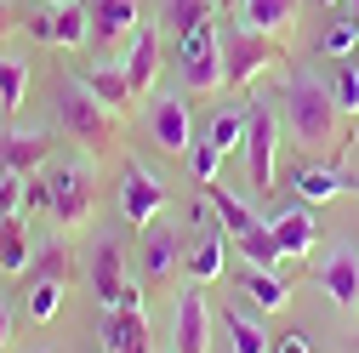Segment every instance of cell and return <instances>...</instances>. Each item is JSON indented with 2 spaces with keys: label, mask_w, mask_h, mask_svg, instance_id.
<instances>
[{
  "label": "cell",
  "mask_w": 359,
  "mask_h": 353,
  "mask_svg": "<svg viewBox=\"0 0 359 353\" xmlns=\"http://www.w3.org/2000/svg\"><path fill=\"white\" fill-rule=\"evenodd\" d=\"M12 29V6H6V0H0V34H6Z\"/></svg>",
  "instance_id": "60d3db41"
},
{
  "label": "cell",
  "mask_w": 359,
  "mask_h": 353,
  "mask_svg": "<svg viewBox=\"0 0 359 353\" xmlns=\"http://www.w3.org/2000/svg\"><path fill=\"white\" fill-rule=\"evenodd\" d=\"M353 46H359V18L331 23V29L320 34V52H325V57H337V63H348V57H353Z\"/></svg>",
  "instance_id": "1f68e13d"
},
{
  "label": "cell",
  "mask_w": 359,
  "mask_h": 353,
  "mask_svg": "<svg viewBox=\"0 0 359 353\" xmlns=\"http://www.w3.org/2000/svg\"><path fill=\"white\" fill-rule=\"evenodd\" d=\"M280 120L291 125V137L302 148H337L342 137V109L331 103V85L313 80V74H291L280 85Z\"/></svg>",
  "instance_id": "6da1fadb"
},
{
  "label": "cell",
  "mask_w": 359,
  "mask_h": 353,
  "mask_svg": "<svg viewBox=\"0 0 359 353\" xmlns=\"http://www.w3.org/2000/svg\"><path fill=\"white\" fill-rule=\"evenodd\" d=\"M177 256H183V245H177L171 228H154L149 223V240H143V279H165L177 268Z\"/></svg>",
  "instance_id": "44dd1931"
},
{
  "label": "cell",
  "mask_w": 359,
  "mask_h": 353,
  "mask_svg": "<svg viewBox=\"0 0 359 353\" xmlns=\"http://www.w3.org/2000/svg\"><path fill=\"white\" fill-rule=\"evenodd\" d=\"M103 347H109V353H154V347H149L143 307H137V314H131V307H109V314H103Z\"/></svg>",
  "instance_id": "5bb4252c"
},
{
  "label": "cell",
  "mask_w": 359,
  "mask_h": 353,
  "mask_svg": "<svg viewBox=\"0 0 359 353\" xmlns=\"http://www.w3.org/2000/svg\"><path fill=\"white\" fill-rule=\"evenodd\" d=\"M165 211V183L149 171V165H137V160H126V183H120V216L131 228H149L154 216Z\"/></svg>",
  "instance_id": "52a82bcc"
},
{
  "label": "cell",
  "mask_w": 359,
  "mask_h": 353,
  "mask_svg": "<svg viewBox=\"0 0 359 353\" xmlns=\"http://www.w3.org/2000/svg\"><path fill=\"white\" fill-rule=\"evenodd\" d=\"M274 109L268 103H251L245 109V176H251V194H268L274 188Z\"/></svg>",
  "instance_id": "8992f818"
},
{
  "label": "cell",
  "mask_w": 359,
  "mask_h": 353,
  "mask_svg": "<svg viewBox=\"0 0 359 353\" xmlns=\"http://www.w3.org/2000/svg\"><path fill=\"white\" fill-rule=\"evenodd\" d=\"M240 29H251V34H285L291 29V18H297V0H240Z\"/></svg>",
  "instance_id": "e0dca14e"
},
{
  "label": "cell",
  "mask_w": 359,
  "mask_h": 353,
  "mask_svg": "<svg viewBox=\"0 0 359 353\" xmlns=\"http://www.w3.org/2000/svg\"><path fill=\"white\" fill-rule=\"evenodd\" d=\"M205 200H211V211H217V223H222V234H245V228H257V211L245 205V200H234L222 183H205Z\"/></svg>",
  "instance_id": "7402d4cb"
},
{
  "label": "cell",
  "mask_w": 359,
  "mask_h": 353,
  "mask_svg": "<svg viewBox=\"0 0 359 353\" xmlns=\"http://www.w3.org/2000/svg\"><path fill=\"white\" fill-rule=\"evenodd\" d=\"M240 291L262 307V314H274V307H285V296H291V285L274 274V268H251V274H240Z\"/></svg>",
  "instance_id": "603a6c76"
},
{
  "label": "cell",
  "mask_w": 359,
  "mask_h": 353,
  "mask_svg": "<svg viewBox=\"0 0 359 353\" xmlns=\"http://www.w3.org/2000/svg\"><path fill=\"white\" fill-rule=\"evenodd\" d=\"M217 165H222L217 143H211V137H194V143H189V171H194V183H200V188L217 183Z\"/></svg>",
  "instance_id": "e575fe53"
},
{
  "label": "cell",
  "mask_w": 359,
  "mask_h": 353,
  "mask_svg": "<svg viewBox=\"0 0 359 353\" xmlns=\"http://www.w3.org/2000/svg\"><path fill=\"white\" fill-rule=\"evenodd\" d=\"M211 0H160V34H171V40H183V34H194L200 23H211Z\"/></svg>",
  "instance_id": "ffe728a7"
},
{
  "label": "cell",
  "mask_w": 359,
  "mask_h": 353,
  "mask_svg": "<svg viewBox=\"0 0 359 353\" xmlns=\"http://www.w3.org/2000/svg\"><path fill=\"white\" fill-rule=\"evenodd\" d=\"M171 353H211V307H205L200 285L177 296V347Z\"/></svg>",
  "instance_id": "30bf717a"
},
{
  "label": "cell",
  "mask_w": 359,
  "mask_h": 353,
  "mask_svg": "<svg viewBox=\"0 0 359 353\" xmlns=\"http://www.w3.org/2000/svg\"><path fill=\"white\" fill-rule=\"evenodd\" d=\"M80 85H86V92H92L109 114H126L131 103H137V92H131L126 69H92V74H80Z\"/></svg>",
  "instance_id": "ac0fdd59"
},
{
  "label": "cell",
  "mask_w": 359,
  "mask_h": 353,
  "mask_svg": "<svg viewBox=\"0 0 359 353\" xmlns=\"http://www.w3.org/2000/svg\"><path fill=\"white\" fill-rule=\"evenodd\" d=\"M280 57H285V46H280L274 34H251V29L222 34V85L245 92V85H251L262 69H274Z\"/></svg>",
  "instance_id": "7a4b0ae2"
},
{
  "label": "cell",
  "mask_w": 359,
  "mask_h": 353,
  "mask_svg": "<svg viewBox=\"0 0 359 353\" xmlns=\"http://www.w3.org/2000/svg\"><path fill=\"white\" fill-rule=\"evenodd\" d=\"M0 245H6V223H0Z\"/></svg>",
  "instance_id": "7bdbcfd3"
},
{
  "label": "cell",
  "mask_w": 359,
  "mask_h": 353,
  "mask_svg": "<svg viewBox=\"0 0 359 353\" xmlns=\"http://www.w3.org/2000/svg\"><path fill=\"white\" fill-rule=\"evenodd\" d=\"M353 18H359V0H353Z\"/></svg>",
  "instance_id": "f6af8a7d"
},
{
  "label": "cell",
  "mask_w": 359,
  "mask_h": 353,
  "mask_svg": "<svg viewBox=\"0 0 359 353\" xmlns=\"http://www.w3.org/2000/svg\"><path fill=\"white\" fill-rule=\"evenodd\" d=\"M52 18H57V46H86V40H92V12H86L80 0L52 6Z\"/></svg>",
  "instance_id": "484cf974"
},
{
  "label": "cell",
  "mask_w": 359,
  "mask_h": 353,
  "mask_svg": "<svg viewBox=\"0 0 359 353\" xmlns=\"http://www.w3.org/2000/svg\"><path fill=\"white\" fill-rule=\"evenodd\" d=\"M46 183H52V223H57V228H74L80 216L92 211V171L69 160V165H57V171L46 176Z\"/></svg>",
  "instance_id": "ba28073f"
},
{
  "label": "cell",
  "mask_w": 359,
  "mask_h": 353,
  "mask_svg": "<svg viewBox=\"0 0 359 353\" xmlns=\"http://www.w3.org/2000/svg\"><path fill=\"white\" fill-rule=\"evenodd\" d=\"M205 137L217 143V154H229V148H245V114H240V109H222V114H211Z\"/></svg>",
  "instance_id": "83f0119b"
},
{
  "label": "cell",
  "mask_w": 359,
  "mask_h": 353,
  "mask_svg": "<svg viewBox=\"0 0 359 353\" xmlns=\"http://www.w3.org/2000/svg\"><path fill=\"white\" fill-rule=\"evenodd\" d=\"M23 92H29V57L0 52V114H18L23 109Z\"/></svg>",
  "instance_id": "cb8c5ba5"
},
{
  "label": "cell",
  "mask_w": 359,
  "mask_h": 353,
  "mask_svg": "<svg viewBox=\"0 0 359 353\" xmlns=\"http://www.w3.org/2000/svg\"><path fill=\"white\" fill-rule=\"evenodd\" d=\"M234 245L245 251L251 268H274V262H280V240H274V228H268V223H257V228L234 234Z\"/></svg>",
  "instance_id": "4316f807"
},
{
  "label": "cell",
  "mask_w": 359,
  "mask_h": 353,
  "mask_svg": "<svg viewBox=\"0 0 359 353\" xmlns=\"http://www.w3.org/2000/svg\"><path fill=\"white\" fill-rule=\"evenodd\" d=\"M320 285L331 291V302L342 307V314H353L359 307V256L353 251H331L320 262Z\"/></svg>",
  "instance_id": "9a60e30c"
},
{
  "label": "cell",
  "mask_w": 359,
  "mask_h": 353,
  "mask_svg": "<svg viewBox=\"0 0 359 353\" xmlns=\"http://www.w3.org/2000/svg\"><path fill=\"white\" fill-rule=\"evenodd\" d=\"M154 69H160V29H137V34H131V57H126L131 92H149V85H154Z\"/></svg>",
  "instance_id": "d6986e66"
},
{
  "label": "cell",
  "mask_w": 359,
  "mask_h": 353,
  "mask_svg": "<svg viewBox=\"0 0 359 353\" xmlns=\"http://www.w3.org/2000/svg\"><path fill=\"white\" fill-rule=\"evenodd\" d=\"M92 12V46H120L126 34H137V0H86Z\"/></svg>",
  "instance_id": "8fae6325"
},
{
  "label": "cell",
  "mask_w": 359,
  "mask_h": 353,
  "mask_svg": "<svg viewBox=\"0 0 359 353\" xmlns=\"http://www.w3.org/2000/svg\"><path fill=\"white\" fill-rule=\"evenodd\" d=\"M177 63H183L189 92H217L222 85V34H217V23H200L194 34L177 40Z\"/></svg>",
  "instance_id": "277c9868"
},
{
  "label": "cell",
  "mask_w": 359,
  "mask_h": 353,
  "mask_svg": "<svg viewBox=\"0 0 359 353\" xmlns=\"http://www.w3.org/2000/svg\"><path fill=\"white\" fill-rule=\"evenodd\" d=\"M57 307H63V285H57V279H34V285H29V319H34V325L57 319Z\"/></svg>",
  "instance_id": "f546056e"
},
{
  "label": "cell",
  "mask_w": 359,
  "mask_h": 353,
  "mask_svg": "<svg viewBox=\"0 0 359 353\" xmlns=\"http://www.w3.org/2000/svg\"><path fill=\"white\" fill-rule=\"evenodd\" d=\"M23 211H52V183H46V176H29V188H23Z\"/></svg>",
  "instance_id": "8d00e7d4"
},
{
  "label": "cell",
  "mask_w": 359,
  "mask_h": 353,
  "mask_svg": "<svg viewBox=\"0 0 359 353\" xmlns=\"http://www.w3.org/2000/svg\"><path fill=\"white\" fill-rule=\"evenodd\" d=\"M149 131H154V143H160L165 154H189V143H194V120H189V103L177 97V92L154 97V109H149Z\"/></svg>",
  "instance_id": "9c48e42d"
},
{
  "label": "cell",
  "mask_w": 359,
  "mask_h": 353,
  "mask_svg": "<svg viewBox=\"0 0 359 353\" xmlns=\"http://www.w3.org/2000/svg\"><path fill=\"white\" fill-rule=\"evenodd\" d=\"M211 6H217V12H222V6H240V0H211Z\"/></svg>",
  "instance_id": "b9f144b4"
},
{
  "label": "cell",
  "mask_w": 359,
  "mask_h": 353,
  "mask_svg": "<svg viewBox=\"0 0 359 353\" xmlns=\"http://www.w3.org/2000/svg\"><path fill=\"white\" fill-rule=\"evenodd\" d=\"M331 103H337L342 114H359V63H342V69L331 74Z\"/></svg>",
  "instance_id": "836d02e7"
},
{
  "label": "cell",
  "mask_w": 359,
  "mask_h": 353,
  "mask_svg": "<svg viewBox=\"0 0 359 353\" xmlns=\"http://www.w3.org/2000/svg\"><path fill=\"white\" fill-rule=\"evenodd\" d=\"M291 188H297V205H325V200H337L342 188H359V183L348 171H337V165H297Z\"/></svg>",
  "instance_id": "4fadbf2b"
},
{
  "label": "cell",
  "mask_w": 359,
  "mask_h": 353,
  "mask_svg": "<svg viewBox=\"0 0 359 353\" xmlns=\"http://www.w3.org/2000/svg\"><path fill=\"white\" fill-rule=\"evenodd\" d=\"M57 120H63V131H74L86 148H109V137H114V114L86 92L80 80H63L57 85Z\"/></svg>",
  "instance_id": "3957f363"
},
{
  "label": "cell",
  "mask_w": 359,
  "mask_h": 353,
  "mask_svg": "<svg viewBox=\"0 0 359 353\" xmlns=\"http://www.w3.org/2000/svg\"><path fill=\"white\" fill-rule=\"evenodd\" d=\"M0 274H29V234L12 216L6 223V245H0Z\"/></svg>",
  "instance_id": "4dcf8cb0"
},
{
  "label": "cell",
  "mask_w": 359,
  "mask_h": 353,
  "mask_svg": "<svg viewBox=\"0 0 359 353\" xmlns=\"http://www.w3.org/2000/svg\"><path fill=\"white\" fill-rule=\"evenodd\" d=\"M353 347H359V342H353Z\"/></svg>",
  "instance_id": "bcb514c9"
},
{
  "label": "cell",
  "mask_w": 359,
  "mask_h": 353,
  "mask_svg": "<svg viewBox=\"0 0 359 353\" xmlns=\"http://www.w3.org/2000/svg\"><path fill=\"white\" fill-rule=\"evenodd\" d=\"M57 137L46 131H0V171H18V176H34V165H46Z\"/></svg>",
  "instance_id": "7c38bea8"
},
{
  "label": "cell",
  "mask_w": 359,
  "mask_h": 353,
  "mask_svg": "<svg viewBox=\"0 0 359 353\" xmlns=\"http://www.w3.org/2000/svg\"><path fill=\"white\" fill-rule=\"evenodd\" d=\"M46 6H63V0H46Z\"/></svg>",
  "instance_id": "ee69618b"
},
{
  "label": "cell",
  "mask_w": 359,
  "mask_h": 353,
  "mask_svg": "<svg viewBox=\"0 0 359 353\" xmlns=\"http://www.w3.org/2000/svg\"><path fill=\"white\" fill-rule=\"evenodd\" d=\"M222 256H229V234H222V223H211L205 240H200V251L189 256V274L194 279H217L222 274Z\"/></svg>",
  "instance_id": "d4e9b609"
},
{
  "label": "cell",
  "mask_w": 359,
  "mask_h": 353,
  "mask_svg": "<svg viewBox=\"0 0 359 353\" xmlns=\"http://www.w3.org/2000/svg\"><path fill=\"white\" fill-rule=\"evenodd\" d=\"M274 353H313V342H308L302 331H285V336L274 342Z\"/></svg>",
  "instance_id": "f35d334b"
},
{
  "label": "cell",
  "mask_w": 359,
  "mask_h": 353,
  "mask_svg": "<svg viewBox=\"0 0 359 353\" xmlns=\"http://www.w3.org/2000/svg\"><path fill=\"white\" fill-rule=\"evenodd\" d=\"M222 325H229L234 353H274V347H268V336H262V325H251L240 307H229V314H222Z\"/></svg>",
  "instance_id": "f1b7e54d"
},
{
  "label": "cell",
  "mask_w": 359,
  "mask_h": 353,
  "mask_svg": "<svg viewBox=\"0 0 359 353\" xmlns=\"http://www.w3.org/2000/svg\"><path fill=\"white\" fill-rule=\"evenodd\" d=\"M63 268H69V251L52 240V245H40V256H29V274H23V279H29V285H34V279H57V285H63Z\"/></svg>",
  "instance_id": "d6a6232c"
},
{
  "label": "cell",
  "mask_w": 359,
  "mask_h": 353,
  "mask_svg": "<svg viewBox=\"0 0 359 353\" xmlns=\"http://www.w3.org/2000/svg\"><path fill=\"white\" fill-rule=\"evenodd\" d=\"M92 291H97L103 307H131V314L143 307V291L126 279V256H120V240L114 234H103L92 245Z\"/></svg>",
  "instance_id": "5b68a950"
},
{
  "label": "cell",
  "mask_w": 359,
  "mask_h": 353,
  "mask_svg": "<svg viewBox=\"0 0 359 353\" xmlns=\"http://www.w3.org/2000/svg\"><path fill=\"white\" fill-rule=\"evenodd\" d=\"M29 34H34V40H46V46H57V18H52V12L29 18Z\"/></svg>",
  "instance_id": "74e56055"
},
{
  "label": "cell",
  "mask_w": 359,
  "mask_h": 353,
  "mask_svg": "<svg viewBox=\"0 0 359 353\" xmlns=\"http://www.w3.org/2000/svg\"><path fill=\"white\" fill-rule=\"evenodd\" d=\"M6 336H12V302L0 296V353H6Z\"/></svg>",
  "instance_id": "ab89813d"
},
{
  "label": "cell",
  "mask_w": 359,
  "mask_h": 353,
  "mask_svg": "<svg viewBox=\"0 0 359 353\" xmlns=\"http://www.w3.org/2000/svg\"><path fill=\"white\" fill-rule=\"evenodd\" d=\"M23 188H29V176L0 171V223H12V216L23 211Z\"/></svg>",
  "instance_id": "d590c367"
},
{
  "label": "cell",
  "mask_w": 359,
  "mask_h": 353,
  "mask_svg": "<svg viewBox=\"0 0 359 353\" xmlns=\"http://www.w3.org/2000/svg\"><path fill=\"white\" fill-rule=\"evenodd\" d=\"M268 228H274V240H280V256H308L313 245H320V223H313V211H308V205L280 211Z\"/></svg>",
  "instance_id": "2e32d148"
}]
</instances>
